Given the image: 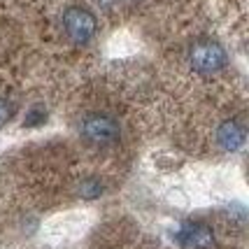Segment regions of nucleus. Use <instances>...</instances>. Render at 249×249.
Listing matches in <instances>:
<instances>
[{
  "instance_id": "6",
  "label": "nucleus",
  "mask_w": 249,
  "mask_h": 249,
  "mask_svg": "<svg viewBox=\"0 0 249 249\" xmlns=\"http://www.w3.org/2000/svg\"><path fill=\"white\" fill-rule=\"evenodd\" d=\"M79 196L82 198H87V200H93V198H100L103 196V182L100 179H84L82 184H79Z\"/></svg>"
},
{
  "instance_id": "7",
  "label": "nucleus",
  "mask_w": 249,
  "mask_h": 249,
  "mask_svg": "<svg viewBox=\"0 0 249 249\" xmlns=\"http://www.w3.org/2000/svg\"><path fill=\"white\" fill-rule=\"evenodd\" d=\"M47 119V112H44V107H33L31 112H28V117L23 119V126H37V124H42V121Z\"/></svg>"
},
{
  "instance_id": "5",
  "label": "nucleus",
  "mask_w": 249,
  "mask_h": 249,
  "mask_svg": "<svg viewBox=\"0 0 249 249\" xmlns=\"http://www.w3.org/2000/svg\"><path fill=\"white\" fill-rule=\"evenodd\" d=\"M245 140H247V130L235 119L224 121L217 128V142L224 152H238L240 147L245 144Z\"/></svg>"
},
{
  "instance_id": "2",
  "label": "nucleus",
  "mask_w": 249,
  "mask_h": 249,
  "mask_svg": "<svg viewBox=\"0 0 249 249\" xmlns=\"http://www.w3.org/2000/svg\"><path fill=\"white\" fill-rule=\"evenodd\" d=\"M63 28L72 42L87 44L96 35L98 21L87 7H68L63 12Z\"/></svg>"
},
{
  "instance_id": "8",
  "label": "nucleus",
  "mask_w": 249,
  "mask_h": 249,
  "mask_svg": "<svg viewBox=\"0 0 249 249\" xmlns=\"http://www.w3.org/2000/svg\"><path fill=\"white\" fill-rule=\"evenodd\" d=\"M10 114H12V107L5 103V100H2V98H0V126L10 119Z\"/></svg>"
},
{
  "instance_id": "1",
  "label": "nucleus",
  "mask_w": 249,
  "mask_h": 249,
  "mask_svg": "<svg viewBox=\"0 0 249 249\" xmlns=\"http://www.w3.org/2000/svg\"><path fill=\"white\" fill-rule=\"evenodd\" d=\"M189 61H191V68L200 75H214L219 70L226 68V49L219 42H212V40H200L191 47L189 52Z\"/></svg>"
},
{
  "instance_id": "4",
  "label": "nucleus",
  "mask_w": 249,
  "mask_h": 249,
  "mask_svg": "<svg viewBox=\"0 0 249 249\" xmlns=\"http://www.w3.org/2000/svg\"><path fill=\"white\" fill-rule=\"evenodd\" d=\"M177 240L189 249H212L214 247V233L205 224H184L177 231Z\"/></svg>"
},
{
  "instance_id": "3",
  "label": "nucleus",
  "mask_w": 249,
  "mask_h": 249,
  "mask_svg": "<svg viewBox=\"0 0 249 249\" xmlns=\"http://www.w3.org/2000/svg\"><path fill=\"white\" fill-rule=\"evenodd\" d=\"M82 135L93 144H112L119 140V124L109 114H89L82 121Z\"/></svg>"
}]
</instances>
